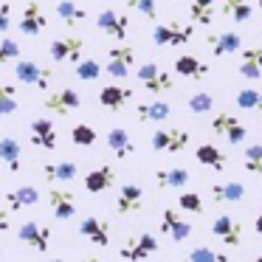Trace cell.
Returning a JSON list of instances; mask_svg holds the SVG:
<instances>
[{"label":"cell","mask_w":262,"mask_h":262,"mask_svg":"<svg viewBox=\"0 0 262 262\" xmlns=\"http://www.w3.org/2000/svg\"><path fill=\"white\" fill-rule=\"evenodd\" d=\"M17 237L23 245H31V248L40 251V254H46V251L51 248V228L37 223V220H26L23 226L17 228Z\"/></svg>","instance_id":"10"},{"label":"cell","mask_w":262,"mask_h":262,"mask_svg":"<svg viewBox=\"0 0 262 262\" xmlns=\"http://www.w3.org/2000/svg\"><path fill=\"white\" fill-rule=\"evenodd\" d=\"M14 76H17V82L31 85V88H40V91H48L51 82H54V71L42 68V65L34 62V59H14Z\"/></svg>","instance_id":"4"},{"label":"cell","mask_w":262,"mask_h":262,"mask_svg":"<svg viewBox=\"0 0 262 262\" xmlns=\"http://www.w3.org/2000/svg\"><path fill=\"white\" fill-rule=\"evenodd\" d=\"M251 262H262V256H256V259H251Z\"/></svg>","instance_id":"50"},{"label":"cell","mask_w":262,"mask_h":262,"mask_svg":"<svg viewBox=\"0 0 262 262\" xmlns=\"http://www.w3.org/2000/svg\"><path fill=\"white\" fill-rule=\"evenodd\" d=\"M51 262H65V259H51Z\"/></svg>","instance_id":"51"},{"label":"cell","mask_w":262,"mask_h":262,"mask_svg":"<svg viewBox=\"0 0 262 262\" xmlns=\"http://www.w3.org/2000/svg\"><path fill=\"white\" fill-rule=\"evenodd\" d=\"M178 206H181L183 211H192V214H203V211H206L203 198H200L198 192H181V198H178Z\"/></svg>","instance_id":"42"},{"label":"cell","mask_w":262,"mask_h":262,"mask_svg":"<svg viewBox=\"0 0 262 262\" xmlns=\"http://www.w3.org/2000/svg\"><path fill=\"white\" fill-rule=\"evenodd\" d=\"M161 231H164L172 243H183V239H189V234H192V223L183 220L181 211L166 206V209L161 211Z\"/></svg>","instance_id":"12"},{"label":"cell","mask_w":262,"mask_h":262,"mask_svg":"<svg viewBox=\"0 0 262 262\" xmlns=\"http://www.w3.org/2000/svg\"><path fill=\"white\" fill-rule=\"evenodd\" d=\"M186 107L192 110V113H198V116H206V113H211V110H214V96H211V93H194L192 99H189L186 102Z\"/></svg>","instance_id":"41"},{"label":"cell","mask_w":262,"mask_h":262,"mask_svg":"<svg viewBox=\"0 0 262 262\" xmlns=\"http://www.w3.org/2000/svg\"><path fill=\"white\" fill-rule=\"evenodd\" d=\"M243 166L251 175H262V144H248V147H245Z\"/></svg>","instance_id":"40"},{"label":"cell","mask_w":262,"mask_h":262,"mask_svg":"<svg viewBox=\"0 0 262 262\" xmlns=\"http://www.w3.org/2000/svg\"><path fill=\"white\" fill-rule=\"evenodd\" d=\"M48 54H51L54 62H71L76 65L82 59V54H85V37L74 34V37H57V40H51V46H48Z\"/></svg>","instance_id":"6"},{"label":"cell","mask_w":262,"mask_h":262,"mask_svg":"<svg viewBox=\"0 0 262 262\" xmlns=\"http://www.w3.org/2000/svg\"><path fill=\"white\" fill-rule=\"evenodd\" d=\"M29 141L40 149H57V127L48 119H34L29 127Z\"/></svg>","instance_id":"18"},{"label":"cell","mask_w":262,"mask_h":262,"mask_svg":"<svg viewBox=\"0 0 262 262\" xmlns=\"http://www.w3.org/2000/svg\"><path fill=\"white\" fill-rule=\"evenodd\" d=\"M46 26H48V17L42 12V6L37 0H31L29 6L23 9V14H20V31L26 37H37L40 31H46Z\"/></svg>","instance_id":"17"},{"label":"cell","mask_w":262,"mask_h":262,"mask_svg":"<svg viewBox=\"0 0 262 262\" xmlns=\"http://www.w3.org/2000/svg\"><path fill=\"white\" fill-rule=\"evenodd\" d=\"M20 102H17V88L9 82H0V116H12L17 113Z\"/></svg>","instance_id":"37"},{"label":"cell","mask_w":262,"mask_h":262,"mask_svg":"<svg viewBox=\"0 0 262 262\" xmlns=\"http://www.w3.org/2000/svg\"><path fill=\"white\" fill-rule=\"evenodd\" d=\"M12 220H9V209H0V231H9Z\"/></svg>","instance_id":"46"},{"label":"cell","mask_w":262,"mask_h":262,"mask_svg":"<svg viewBox=\"0 0 262 262\" xmlns=\"http://www.w3.org/2000/svg\"><path fill=\"white\" fill-rule=\"evenodd\" d=\"M133 9H136L138 14H144L147 20L158 17V3H155V0H133Z\"/></svg>","instance_id":"44"},{"label":"cell","mask_w":262,"mask_h":262,"mask_svg":"<svg viewBox=\"0 0 262 262\" xmlns=\"http://www.w3.org/2000/svg\"><path fill=\"white\" fill-rule=\"evenodd\" d=\"M155 251H158V239L152 237V234H136V237H130L124 245L119 248V256L127 262H144L147 256H152Z\"/></svg>","instance_id":"8"},{"label":"cell","mask_w":262,"mask_h":262,"mask_svg":"<svg viewBox=\"0 0 262 262\" xmlns=\"http://www.w3.org/2000/svg\"><path fill=\"white\" fill-rule=\"evenodd\" d=\"M133 99V91L124 85H104L102 91H99V104H102L104 110H113V113H119V110H124V104Z\"/></svg>","instance_id":"22"},{"label":"cell","mask_w":262,"mask_h":262,"mask_svg":"<svg viewBox=\"0 0 262 262\" xmlns=\"http://www.w3.org/2000/svg\"><path fill=\"white\" fill-rule=\"evenodd\" d=\"M113 183H116V169H113V166H107V164L96 166V169H91V172L85 175V189H88L91 194L107 192Z\"/></svg>","instance_id":"23"},{"label":"cell","mask_w":262,"mask_h":262,"mask_svg":"<svg viewBox=\"0 0 262 262\" xmlns=\"http://www.w3.org/2000/svg\"><path fill=\"white\" fill-rule=\"evenodd\" d=\"M42 175H46V181H51V183H71V181H76V175H79V166H76L74 161H57V164L42 166Z\"/></svg>","instance_id":"29"},{"label":"cell","mask_w":262,"mask_h":262,"mask_svg":"<svg viewBox=\"0 0 262 262\" xmlns=\"http://www.w3.org/2000/svg\"><path fill=\"white\" fill-rule=\"evenodd\" d=\"M214 3L217 0H192V6H189V17H192V23L209 29L211 20H214Z\"/></svg>","instance_id":"34"},{"label":"cell","mask_w":262,"mask_h":262,"mask_svg":"<svg viewBox=\"0 0 262 262\" xmlns=\"http://www.w3.org/2000/svg\"><path fill=\"white\" fill-rule=\"evenodd\" d=\"M223 17L234 20V23H248L254 17V6L248 0H223Z\"/></svg>","instance_id":"32"},{"label":"cell","mask_w":262,"mask_h":262,"mask_svg":"<svg viewBox=\"0 0 262 262\" xmlns=\"http://www.w3.org/2000/svg\"><path fill=\"white\" fill-rule=\"evenodd\" d=\"M57 14H59V20H62L65 26H79V23L88 20V12L79 6V3H74V0H59Z\"/></svg>","instance_id":"33"},{"label":"cell","mask_w":262,"mask_h":262,"mask_svg":"<svg viewBox=\"0 0 262 262\" xmlns=\"http://www.w3.org/2000/svg\"><path fill=\"white\" fill-rule=\"evenodd\" d=\"M74 74H76V79H82V82H96L99 76L104 74V65L93 57H82L79 62L74 65Z\"/></svg>","instance_id":"35"},{"label":"cell","mask_w":262,"mask_h":262,"mask_svg":"<svg viewBox=\"0 0 262 262\" xmlns=\"http://www.w3.org/2000/svg\"><path fill=\"white\" fill-rule=\"evenodd\" d=\"M237 71H239V76H243V79H248V82L262 79V48L259 46L243 48V51H239Z\"/></svg>","instance_id":"19"},{"label":"cell","mask_w":262,"mask_h":262,"mask_svg":"<svg viewBox=\"0 0 262 262\" xmlns=\"http://www.w3.org/2000/svg\"><path fill=\"white\" fill-rule=\"evenodd\" d=\"M194 158H198V164L209 166V169H214V172H223L228 166V155L223 152L220 147H214V144H200V147L194 149Z\"/></svg>","instance_id":"28"},{"label":"cell","mask_w":262,"mask_h":262,"mask_svg":"<svg viewBox=\"0 0 262 262\" xmlns=\"http://www.w3.org/2000/svg\"><path fill=\"white\" fill-rule=\"evenodd\" d=\"M14 59H20V46L12 37H3V40H0V68L6 62H14Z\"/></svg>","instance_id":"43"},{"label":"cell","mask_w":262,"mask_h":262,"mask_svg":"<svg viewBox=\"0 0 262 262\" xmlns=\"http://www.w3.org/2000/svg\"><path fill=\"white\" fill-rule=\"evenodd\" d=\"M194 37V23H175V20H169V23H161L152 29V42L161 48H181V46H189Z\"/></svg>","instance_id":"2"},{"label":"cell","mask_w":262,"mask_h":262,"mask_svg":"<svg viewBox=\"0 0 262 262\" xmlns=\"http://www.w3.org/2000/svg\"><path fill=\"white\" fill-rule=\"evenodd\" d=\"M211 234H214L223 245H239L243 243V223L234 220L231 214H220L211 223Z\"/></svg>","instance_id":"14"},{"label":"cell","mask_w":262,"mask_h":262,"mask_svg":"<svg viewBox=\"0 0 262 262\" xmlns=\"http://www.w3.org/2000/svg\"><path fill=\"white\" fill-rule=\"evenodd\" d=\"M12 29V3H0V34Z\"/></svg>","instance_id":"45"},{"label":"cell","mask_w":262,"mask_h":262,"mask_svg":"<svg viewBox=\"0 0 262 262\" xmlns=\"http://www.w3.org/2000/svg\"><path fill=\"white\" fill-rule=\"evenodd\" d=\"M82 262H107V259H99V256H85Z\"/></svg>","instance_id":"48"},{"label":"cell","mask_w":262,"mask_h":262,"mask_svg":"<svg viewBox=\"0 0 262 262\" xmlns=\"http://www.w3.org/2000/svg\"><path fill=\"white\" fill-rule=\"evenodd\" d=\"M133 65H136V48L133 46H113L107 51V62H104V71L113 79H127L133 74Z\"/></svg>","instance_id":"5"},{"label":"cell","mask_w":262,"mask_h":262,"mask_svg":"<svg viewBox=\"0 0 262 262\" xmlns=\"http://www.w3.org/2000/svg\"><path fill=\"white\" fill-rule=\"evenodd\" d=\"M181 262H228V254L214 251V248H209V245H194Z\"/></svg>","instance_id":"36"},{"label":"cell","mask_w":262,"mask_h":262,"mask_svg":"<svg viewBox=\"0 0 262 262\" xmlns=\"http://www.w3.org/2000/svg\"><path fill=\"white\" fill-rule=\"evenodd\" d=\"M206 42H209L214 57H228V54L243 51V37H239L237 31H211V34L206 37Z\"/></svg>","instance_id":"15"},{"label":"cell","mask_w":262,"mask_h":262,"mask_svg":"<svg viewBox=\"0 0 262 262\" xmlns=\"http://www.w3.org/2000/svg\"><path fill=\"white\" fill-rule=\"evenodd\" d=\"M107 147H110V152H113L119 161L130 158V155L136 152V144H133L130 133H127L124 127H113V130L107 133Z\"/></svg>","instance_id":"27"},{"label":"cell","mask_w":262,"mask_h":262,"mask_svg":"<svg viewBox=\"0 0 262 262\" xmlns=\"http://www.w3.org/2000/svg\"><path fill=\"white\" fill-rule=\"evenodd\" d=\"M48 206L57 220H71L76 214V198L71 189H48Z\"/></svg>","instance_id":"16"},{"label":"cell","mask_w":262,"mask_h":262,"mask_svg":"<svg viewBox=\"0 0 262 262\" xmlns=\"http://www.w3.org/2000/svg\"><path fill=\"white\" fill-rule=\"evenodd\" d=\"M96 29L102 31V34L113 37V40L124 42L127 40V31H130V17L121 12H116V9H102L96 17Z\"/></svg>","instance_id":"9"},{"label":"cell","mask_w":262,"mask_h":262,"mask_svg":"<svg viewBox=\"0 0 262 262\" xmlns=\"http://www.w3.org/2000/svg\"><path fill=\"white\" fill-rule=\"evenodd\" d=\"M211 133H214V136H220V138H226L228 144H243L245 138H248L245 124L237 119V116L226 113V110L214 113V119H211Z\"/></svg>","instance_id":"7"},{"label":"cell","mask_w":262,"mask_h":262,"mask_svg":"<svg viewBox=\"0 0 262 262\" xmlns=\"http://www.w3.org/2000/svg\"><path fill=\"white\" fill-rule=\"evenodd\" d=\"M136 79L144 85V91L152 93V96H164V93L175 91V79L169 76V71H164L158 62H144L138 65Z\"/></svg>","instance_id":"1"},{"label":"cell","mask_w":262,"mask_h":262,"mask_svg":"<svg viewBox=\"0 0 262 262\" xmlns=\"http://www.w3.org/2000/svg\"><path fill=\"white\" fill-rule=\"evenodd\" d=\"M254 231L262 237V206H259V211H256V220H254Z\"/></svg>","instance_id":"47"},{"label":"cell","mask_w":262,"mask_h":262,"mask_svg":"<svg viewBox=\"0 0 262 262\" xmlns=\"http://www.w3.org/2000/svg\"><path fill=\"white\" fill-rule=\"evenodd\" d=\"M93 3H102V0H93Z\"/></svg>","instance_id":"52"},{"label":"cell","mask_w":262,"mask_h":262,"mask_svg":"<svg viewBox=\"0 0 262 262\" xmlns=\"http://www.w3.org/2000/svg\"><path fill=\"white\" fill-rule=\"evenodd\" d=\"M192 144V136L183 127H158L149 136V147L155 152H183Z\"/></svg>","instance_id":"3"},{"label":"cell","mask_w":262,"mask_h":262,"mask_svg":"<svg viewBox=\"0 0 262 262\" xmlns=\"http://www.w3.org/2000/svg\"><path fill=\"white\" fill-rule=\"evenodd\" d=\"M79 104H82V96L74 88H59V91H51L42 99V107H46L48 113H57V116H68L71 110H76Z\"/></svg>","instance_id":"11"},{"label":"cell","mask_w":262,"mask_h":262,"mask_svg":"<svg viewBox=\"0 0 262 262\" xmlns=\"http://www.w3.org/2000/svg\"><path fill=\"white\" fill-rule=\"evenodd\" d=\"M259 9H262V0H259Z\"/></svg>","instance_id":"53"},{"label":"cell","mask_w":262,"mask_h":262,"mask_svg":"<svg viewBox=\"0 0 262 262\" xmlns=\"http://www.w3.org/2000/svg\"><path fill=\"white\" fill-rule=\"evenodd\" d=\"M169 116H172V104L166 99H149V102L136 104V119L141 124H158V121H166Z\"/></svg>","instance_id":"13"},{"label":"cell","mask_w":262,"mask_h":262,"mask_svg":"<svg viewBox=\"0 0 262 262\" xmlns=\"http://www.w3.org/2000/svg\"><path fill=\"white\" fill-rule=\"evenodd\" d=\"M79 234L85 239H91L93 245H110V223L102 220V217H85L79 223Z\"/></svg>","instance_id":"20"},{"label":"cell","mask_w":262,"mask_h":262,"mask_svg":"<svg viewBox=\"0 0 262 262\" xmlns=\"http://www.w3.org/2000/svg\"><path fill=\"white\" fill-rule=\"evenodd\" d=\"M192 181V172L183 166H169V169H158L155 172V183L158 189H183Z\"/></svg>","instance_id":"26"},{"label":"cell","mask_w":262,"mask_h":262,"mask_svg":"<svg viewBox=\"0 0 262 262\" xmlns=\"http://www.w3.org/2000/svg\"><path fill=\"white\" fill-rule=\"evenodd\" d=\"M175 74L178 76H186V79H206L209 76V65L203 62V59H198L194 54H181V57L175 59Z\"/></svg>","instance_id":"24"},{"label":"cell","mask_w":262,"mask_h":262,"mask_svg":"<svg viewBox=\"0 0 262 262\" xmlns=\"http://www.w3.org/2000/svg\"><path fill=\"white\" fill-rule=\"evenodd\" d=\"M211 198L214 203H239L245 198V186L237 181H223V183H211Z\"/></svg>","instance_id":"30"},{"label":"cell","mask_w":262,"mask_h":262,"mask_svg":"<svg viewBox=\"0 0 262 262\" xmlns=\"http://www.w3.org/2000/svg\"><path fill=\"white\" fill-rule=\"evenodd\" d=\"M6 200H9V211H20L23 206H37L40 203V189L26 183V186L12 189V192L6 194Z\"/></svg>","instance_id":"31"},{"label":"cell","mask_w":262,"mask_h":262,"mask_svg":"<svg viewBox=\"0 0 262 262\" xmlns=\"http://www.w3.org/2000/svg\"><path fill=\"white\" fill-rule=\"evenodd\" d=\"M71 141H74L76 147H93V144L99 141V133L93 130L91 124L79 121V124H74V127H71Z\"/></svg>","instance_id":"38"},{"label":"cell","mask_w":262,"mask_h":262,"mask_svg":"<svg viewBox=\"0 0 262 262\" xmlns=\"http://www.w3.org/2000/svg\"><path fill=\"white\" fill-rule=\"evenodd\" d=\"M0 161L9 166V172L23 169V144L12 136H0Z\"/></svg>","instance_id":"25"},{"label":"cell","mask_w":262,"mask_h":262,"mask_svg":"<svg viewBox=\"0 0 262 262\" xmlns=\"http://www.w3.org/2000/svg\"><path fill=\"white\" fill-rule=\"evenodd\" d=\"M144 206V189L138 183H124L119 189V198H116V211L119 214H133Z\"/></svg>","instance_id":"21"},{"label":"cell","mask_w":262,"mask_h":262,"mask_svg":"<svg viewBox=\"0 0 262 262\" xmlns=\"http://www.w3.org/2000/svg\"><path fill=\"white\" fill-rule=\"evenodd\" d=\"M237 107L239 110H259L262 113V91L259 88H243V91H237Z\"/></svg>","instance_id":"39"},{"label":"cell","mask_w":262,"mask_h":262,"mask_svg":"<svg viewBox=\"0 0 262 262\" xmlns=\"http://www.w3.org/2000/svg\"><path fill=\"white\" fill-rule=\"evenodd\" d=\"M121 3H124V6H130V9H133V0H121Z\"/></svg>","instance_id":"49"}]
</instances>
